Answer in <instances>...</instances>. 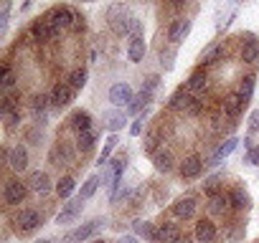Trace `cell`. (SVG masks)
Returning <instances> with one entry per match:
<instances>
[{
    "mask_svg": "<svg viewBox=\"0 0 259 243\" xmlns=\"http://www.w3.org/2000/svg\"><path fill=\"white\" fill-rule=\"evenodd\" d=\"M87 79H89V71H87V69H74L66 81H69V86H71L74 91H81V89L87 86Z\"/></svg>",
    "mask_w": 259,
    "mask_h": 243,
    "instance_id": "cell-26",
    "label": "cell"
},
{
    "mask_svg": "<svg viewBox=\"0 0 259 243\" xmlns=\"http://www.w3.org/2000/svg\"><path fill=\"white\" fill-rule=\"evenodd\" d=\"M97 188H99V175H89V177L84 180L81 190H79V198H81V200H89V198L97 193Z\"/></svg>",
    "mask_w": 259,
    "mask_h": 243,
    "instance_id": "cell-30",
    "label": "cell"
},
{
    "mask_svg": "<svg viewBox=\"0 0 259 243\" xmlns=\"http://www.w3.org/2000/svg\"><path fill=\"white\" fill-rule=\"evenodd\" d=\"M196 240L198 243H213L216 240V225L211 220H198L196 223Z\"/></svg>",
    "mask_w": 259,
    "mask_h": 243,
    "instance_id": "cell-21",
    "label": "cell"
},
{
    "mask_svg": "<svg viewBox=\"0 0 259 243\" xmlns=\"http://www.w3.org/2000/svg\"><path fill=\"white\" fill-rule=\"evenodd\" d=\"M158 240L160 243H181V228L176 223H160L158 225Z\"/></svg>",
    "mask_w": 259,
    "mask_h": 243,
    "instance_id": "cell-19",
    "label": "cell"
},
{
    "mask_svg": "<svg viewBox=\"0 0 259 243\" xmlns=\"http://www.w3.org/2000/svg\"><path fill=\"white\" fill-rule=\"evenodd\" d=\"M155 147H158V135H148V140H145V150H148V152H155Z\"/></svg>",
    "mask_w": 259,
    "mask_h": 243,
    "instance_id": "cell-44",
    "label": "cell"
},
{
    "mask_svg": "<svg viewBox=\"0 0 259 243\" xmlns=\"http://www.w3.org/2000/svg\"><path fill=\"white\" fill-rule=\"evenodd\" d=\"M117 135H109L107 137V142H104V150H102V155H99V160H97V165L102 167V165H107V160H109V155L114 152V147H117Z\"/></svg>",
    "mask_w": 259,
    "mask_h": 243,
    "instance_id": "cell-34",
    "label": "cell"
},
{
    "mask_svg": "<svg viewBox=\"0 0 259 243\" xmlns=\"http://www.w3.org/2000/svg\"><path fill=\"white\" fill-rule=\"evenodd\" d=\"M249 165H254V167H259V147H251L249 152H246V157H244Z\"/></svg>",
    "mask_w": 259,
    "mask_h": 243,
    "instance_id": "cell-42",
    "label": "cell"
},
{
    "mask_svg": "<svg viewBox=\"0 0 259 243\" xmlns=\"http://www.w3.org/2000/svg\"><path fill=\"white\" fill-rule=\"evenodd\" d=\"M201 172H203V162H201V157L191 155V157H186V160L181 162V177L193 180V177H198Z\"/></svg>",
    "mask_w": 259,
    "mask_h": 243,
    "instance_id": "cell-16",
    "label": "cell"
},
{
    "mask_svg": "<svg viewBox=\"0 0 259 243\" xmlns=\"http://www.w3.org/2000/svg\"><path fill=\"white\" fill-rule=\"evenodd\" d=\"M143 119H145V114L138 116L133 125H130V135H133V137H140V132H143Z\"/></svg>",
    "mask_w": 259,
    "mask_h": 243,
    "instance_id": "cell-41",
    "label": "cell"
},
{
    "mask_svg": "<svg viewBox=\"0 0 259 243\" xmlns=\"http://www.w3.org/2000/svg\"><path fill=\"white\" fill-rule=\"evenodd\" d=\"M119 243H140V240H138L135 235H122V238H119Z\"/></svg>",
    "mask_w": 259,
    "mask_h": 243,
    "instance_id": "cell-47",
    "label": "cell"
},
{
    "mask_svg": "<svg viewBox=\"0 0 259 243\" xmlns=\"http://www.w3.org/2000/svg\"><path fill=\"white\" fill-rule=\"evenodd\" d=\"M191 33V21L188 18H176L168 28V41L170 43H181L186 36Z\"/></svg>",
    "mask_w": 259,
    "mask_h": 243,
    "instance_id": "cell-11",
    "label": "cell"
},
{
    "mask_svg": "<svg viewBox=\"0 0 259 243\" xmlns=\"http://www.w3.org/2000/svg\"><path fill=\"white\" fill-rule=\"evenodd\" d=\"M221 53H224L221 43H211V46L203 51V56H201V64H203V66H208V64H216V61L221 58Z\"/></svg>",
    "mask_w": 259,
    "mask_h": 243,
    "instance_id": "cell-32",
    "label": "cell"
},
{
    "mask_svg": "<svg viewBox=\"0 0 259 243\" xmlns=\"http://www.w3.org/2000/svg\"><path fill=\"white\" fill-rule=\"evenodd\" d=\"M94 243H104V240H94Z\"/></svg>",
    "mask_w": 259,
    "mask_h": 243,
    "instance_id": "cell-50",
    "label": "cell"
},
{
    "mask_svg": "<svg viewBox=\"0 0 259 243\" xmlns=\"http://www.w3.org/2000/svg\"><path fill=\"white\" fill-rule=\"evenodd\" d=\"M133 225H135V233H138V235H143V238H148V240H158V228H155L153 223H148V220H135Z\"/></svg>",
    "mask_w": 259,
    "mask_h": 243,
    "instance_id": "cell-27",
    "label": "cell"
},
{
    "mask_svg": "<svg viewBox=\"0 0 259 243\" xmlns=\"http://www.w3.org/2000/svg\"><path fill=\"white\" fill-rule=\"evenodd\" d=\"M74 188H76V183H74V177H61L59 183H56V195L59 198H69L71 193H74Z\"/></svg>",
    "mask_w": 259,
    "mask_h": 243,
    "instance_id": "cell-35",
    "label": "cell"
},
{
    "mask_svg": "<svg viewBox=\"0 0 259 243\" xmlns=\"http://www.w3.org/2000/svg\"><path fill=\"white\" fill-rule=\"evenodd\" d=\"M109 101L112 106H130L135 101V94H133V86H130L127 81H119L109 89Z\"/></svg>",
    "mask_w": 259,
    "mask_h": 243,
    "instance_id": "cell-4",
    "label": "cell"
},
{
    "mask_svg": "<svg viewBox=\"0 0 259 243\" xmlns=\"http://www.w3.org/2000/svg\"><path fill=\"white\" fill-rule=\"evenodd\" d=\"M244 106H246V99H244L241 94H229V96L224 99V114L231 116V119H236V116L244 111Z\"/></svg>",
    "mask_w": 259,
    "mask_h": 243,
    "instance_id": "cell-15",
    "label": "cell"
},
{
    "mask_svg": "<svg viewBox=\"0 0 259 243\" xmlns=\"http://www.w3.org/2000/svg\"><path fill=\"white\" fill-rule=\"evenodd\" d=\"M229 203H231L234 210H246V208L251 205V198H249V193H244L241 188H234V190L229 193Z\"/></svg>",
    "mask_w": 259,
    "mask_h": 243,
    "instance_id": "cell-22",
    "label": "cell"
},
{
    "mask_svg": "<svg viewBox=\"0 0 259 243\" xmlns=\"http://www.w3.org/2000/svg\"><path fill=\"white\" fill-rule=\"evenodd\" d=\"M173 58H176V51H165V53H160V64H163L165 71L173 69Z\"/></svg>",
    "mask_w": 259,
    "mask_h": 243,
    "instance_id": "cell-40",
    "label": "cell"
},
{
    "mask_svg": "<svg viewBox=\"0 0 259 243\" xmlns=\"http://www.w3.org/2000/svg\"><path fill=\"white\" fill-rule=\"evenodd\" d=\"M0 84H3V89H13V84H16V76H13L8 64L3 66V81H0Z\"/></svg>",
    "mask_w": 259,
    "mask_h": 243,
    "instance_id": "cell-38",
    "label": "cell"
},
{
    "mask_svg": "<svg viewBox=\"0 0 259 243\" xmlns=\"http://www.w3.org/2000/svg\"><path fill=\"white\" fill-rule=\"evenodd\" d=\"M183 243H186V240H183Z\"/></svg>",
    "mask_w": 259,
    "mask_h": 243,
    "instance_id": "cell-51",
    "label": "cell"
},
{
    "mask_svg": "<svg viewBox=\"0 0 259 243\" xmlns=\"http://www.w3.org/2000/svg\"><path fill=\"white\" fill-rule=\"evenodd\" d=\"M176 3H186V0H176Z\"/></svg>",
    "mask_w": 259,
    "mask_h": 243,
    "instance_id": "cell-49",
    "label": "cell"
},
{
    "mask_svg": "<svg viewBox=\"0 0 259 243\" xmlns=\"http://www.w3.org/2000/svg\"><path fill=\"white\" fill-rule=\"evenodd\" d=\"M94 142H97V135H94L92 130H87V132H81V135L76 137V150H79V152H89V150L94 147Z\"/></svg>",
    "mask_w": 259,
    "mask_h": 243,
    "instance_id": "cell-33",
    "label": "cell"
},
{
    "mask_svg": "<svg viewBox=\"0 0 259 243\" xmlns=\"http://www.w3.org/2000/svg\"><path fill=\"white\" fill-rule=\"evenodd\" d=\"M49 160H51L54 165H69V162H71V150H69V147H64V145H59V147H54V150H51Z\"/></svg>",
    "mask_w": 259,
    "mask_h": 243,
    "instance_id": "cell-28",
    "label": "cell"
},
{
    "mask_svg": "<svg viewBox=\"0 0 259 243\" xmlns=\"http://www.w3.org/2000/svg\"><path fill=\"white\" fill-rule=\"evenodd\" d=\"M8 162H11V167H13L16 172H23V170L28 167V150H26L23 145L11 147V150H8Z\"/></svg>",
    "mask_w": 259,
    "mask_h": 243,
    "instance_id": "cell-12",
    "label": "cell"
},
{
    "mask_svg": "<svg viewBox=\"0 0 259 243\" xmlns=\"http://www.w3.org/2000/svg\"><path fill=\"white\" fill-rule=\"evenodd\" d=\"M26 193H28V185H26V183H21V180H8V183H6V190H3V200H6V205L16 208V205H21V203L26 200Z\"/></svg>",
    "mask_w": 259,
    "mask_h": 243,
    "instance_id": "cell-3",
    "label": "cell"
},
{
    "mask_svg": "<svg viewBox=\"0 0 259 243\" xmlns=\"http://www.w3.org/2000/svg\"><path fill=\"white\" fill-rule=\"evenodd\" d=\"M74 101V89L69 86V81H59L51 91V104L54 106H69Z\"/></svg>",
    "mask_w": 259,
    "mask_h": 243,
    "instance_id": "cell-10",
    "label": "cell"
},
{
    "mask_svg": "<svg viewBox=\"0 0 259 243\" xmlns=\"http://www.w3.org/2000/svg\"><path fill=\"white\" fill-rule=\"evenodd\" d=\"M18 122H21V111L16 109V111H11V114H8V125H11V127H16Z\"/></svg>",
    "mask_w": 259,
    "mask_h": 243,
    "instance_id": "cell-46",
    "label": "cell"
},
{
    "mask_svg": "<svg viewBox=\"0 0 259 243\" xmlns=\"http://www.w3.org/2000/svg\"><path fill=\"white\" fill-rule=\"evenodd\" d=\"M28 188H31L33 193H38V195H46V193L51 190V177H49L46 172L36 170V172H31V177H28Z\"/></svg>",
    "mask_w": 259,
    "mask_h": 243,
    "instance_id": "cell-18",
    "label": "cell"
},
{
    "mask_svg": "<svg viewBox=\"0 0 259 243\" xmlns=\"http://www.w3.org/2000/svg\"><path fill=\"white\" fill-rule=\"evenodd\" d=\"M170 109L186 111V114H198V111H201V101H198L188 89H178V91L170 96Z\"/></svg>",
    "mask_w": 259,
    "mask_h": 243,
    "instance_id": "cell-2",
    "label": "cell"
},
{
    "mask_svg": "<svg viewBox=\"0 0 259 243\" xmlns=\"http://www.w3.org/2000/svg\"><path fill=\"white\" fill-rule=\"evenodd\" d=\"M206 84H208L206 74H203V71H196V74H191V79L186 81V89L193 94V91H203V89H206Z\"/></svg>",
    "mask_w": 259,
    "mask_h": 243,
    "instance_id": "cell-29",
    "label": "cell"
},
{
    "mask_svg": "<svg viewBox=\"0 0 259 243\" xmlns=\"http://www.w3.org/2000/svg\"><path fill=\"white\" fill-rule=\"evenodd\" d=\"M107 21H109V26H112L117 33L127 36L130 31H133V21H135V16L130 13V8H127V6L114 3V6L107 11Z\"/></svg>",
    "mask_w": 259,
    "mask_h": 243,
    "instance_id": "cell-1",
    "label": "cell"
},
{
    "mask_svg": "<svg viewBox=\"0 0 259 243\" xmlns=\"http://www.w3.org/2000/svg\"><path fill=\"white\" fill-rule=\"evenodd\" d=\"M81 208H84V200L76 195L74 200H69V203H64V208L59 210V215H56V223L59 225H66V223H74L76 218H79V213H81Z\"/></svg>",
    "mask_w": 259,
    "mask_h": 243,
    "instance_id": "cell-7",
    "label": "cell"
},
{
    "mask_svg": "<svg viewBox=\"0 0 259 243\" xmlns=\"http://www.w3.org/2000/svg\"><path fill=\"white\" fill-rule=\"evenodd\" d=\"M41 225V215H38V210H33V208H23L18 215H16V228L21 230V233H31V230H36Z\"/></svg>",
    "mask_w": 259,
    "mask_h": 243,
    "instance_id": "cell-5",
    "label": "cell"
},
{
    "mask_svg": "<svg viewBox=\"0 0 259 243\" xmlns=\"http://www.w3.org/2000/svg\"><path fill=\"white\" fill-rule=\"evenodd\" d=\"M249 130H251V132H259V109H254V111L249 114Z\"/></svg>",
    "mask_w": 259,
    "mask_h": 243,
    "instance_id": "cell-43",
    "label": "cell"
},
{
    "mask_svg": "<svg viewBox=\"0 0 259 243\" xmlns=\"http://www.w3.org/2000/svg\"><path fill=\"white\" fill-rule=\"evenodd\" d=\"M150 99H153V91H148V89H143V91H140V94L135 96V101H133V104H130L127 109H130V111H133V114H135V111H140L143 106H148V104H150Z\"/></svg>",
    "mask_w": 259,
    "mask_h": 243,
    "instance_id": "cell-36",
    "label": "cell"
},
{
    "mask_svg": "<svg viewBox=\"0 0 259 243\" xmlns=\"http://www.w3.org/2000/svg\"><path fill=\"white\" fill-rule=\"evenodd\" d=\"M124 122H127V116H124L122 111H107V114H104V127H107L112 135L124 127Z\"/></svg>",
    "mask_w": 259,
    "mask_h": 243,
    "instance_id": "cell-24",
    "label": "cell"
},
{
    "mask_svg": "<svg viewBox=\"0 0 259 243\" xmlns=\"http://www.w3.org/2000/svg\"><path fill=\"white\" fill-rule=\"evenodd\" d=\"M226 205H231V203H229V198H226L224 193H219V195H213V198L208 200V210H211V213H224Z\"/></svg>",
    "mask_w": 259,
    "mask_h": 243,
    "instance_id": "cell-37",
    "label": "cell"
},
{
    "mask_svg": "<svg viewBox=\"0 0 259 243\" xmlns=\"http://www.w3.org/2000/svg\"><path fill=\"white\" fill-rule=\"evenodd\" d=\"M31 33H33V38L36 41H51L54 36H59V28L51 23V21H36L33 23V28H31Z\"/></svg>",
    "mask_w": 259,
    "mask_h": 243,
    "instance_id": "cell-13",
    "label": "cell"
},
{
    "mask_svg": "<svg viewBox=\"0 0 259 243\" xmlns=\"http://www.w3.org/2000/svg\"><path fill=\"white\" fill-rule=\"evenodd\" d=\"M49 104H51V94L46 96V94H38L36 99H33V111H36V116H38V125H44V111L49 109Z\"/></svg>",
    "mask_w": 259,
    "mask_h": 243,
    "instance_id": "cell-31",
    "label": "cell"
},
{
    "mask_svg": "<svg viewBox=\"0 0 259 243\" xmlns=\"http://www.w3.org/2000/svg\"><path fill=\"white\" fill-rule=\"evenodd\" d=\"M148 53V46H145V38L143 36H133V41H130V48H127V58L133 64H143Z\"/></svg>",
    "mask_w": 259,
    "mask_h": 243,
    "instance_id": "cell-17",
    "label": "cell"
},
{
    "mask_svg": "<svg viewBox=\"0 0 259 243\" xmlns=\"http://www.w3.org/2000/svg\"><path fill=\"white\" fill-rule=\"evenodd\" d=\"M196 210H198V203L193 198H181L173 203V215L178 220H193L196 218Z\"/></svg>",
    "mask_w": 259,
    "mask_h": 243,
    "instance_id": "cell-9",
    "label": "cell"
},
{
    "mask_svg": "<svg viewBox=\"0 0 259 243\" xmlns=\"http://www.w3.org/2000/svg\"><path fill=\"white\" fill-rule=\"evenodd\" d=\"M256 58H259V41H254V38L244 41V46H241V61L244 64H254Z\"/></svg>",
    "mask_w": 259,
    "mask_h": 243,
    "instance_id": "cell-25",
    "label": "cell"
},
{
    "mask_svg": "<svg viewBox=\"0 0 259 243\" xmlns=\"http://www.w3.org/2000/svg\"><path fill=\"white\" fill-rule=\"evenodd\" d=\"M236 145H239V140H236V137H229V140H226V142H224V145H221L216 152H213V157L208 160V165H211V167L221 165V162H224V160H226V157H229L234 150H236Z\"/></svg>",
    "mask_w": 259,
    "mask_h": 243,
    "instance_id": "cell-20",
    "label": "cell"
},
{
    "mask_svg": "<svg viewBox=\"0 0 259 243\" xmlns=\"http://www.w3.org/2000/svg\"><path fill=\"white\" fill-rule=\"evenodd\" d=\"M153 165H155V170H160V172H170V170H173V155H170L168 150H158V152L153 155Z\"/></svg>",
    "mask_w": 259,
    "mask_h": 243,
    "instance_id": "cell-23",
    "label": "cell"
},
{
    "mask_svg": "<svg viewBox=\"0 0 259 243\" xmlns=\"http://www.w3.org/2000/svg\"><path fill=\"white\" fill-rule=\"evenodd\" d=\"M46 21H51V23L61 31V28H71V26H74V21H76V16L71 13V8L61 6V8H54V11L46 16Z\"/></svg>",
    "mask_w": 259,
    "mask_h": 243,
    "instance_id": "cell-8",
    "label": "cell"
},
{
    "mask_svg": "<svg viewBox=\"0 0 259 243\" xmlns=\"http://www.w3.org/2000/svg\"><path fill=\"white\" fill-rule=\"evenodd\" d=\"M36 243H51V240H36Z\"/></svg>",
    "mask_w": 259,
    "mask_h": 243,
    "instance_id": "cell-48",
    "label": "cell"
},
{
    "mask_svg": "<svg viewBox=\"0 0 259 243\" xmlns=\"http://www.w3.org/2000/svg\"><path fill=\"white\" fill-rule=\"evenodd\" d=\"M104 225V220H89V223H84V225H79L76 230H71L61 243H81V240H87V238H92L99 228Z\"/></svg>",
    "mask_w": 259,
    "mask_h": 243,
    "instance_id": "cell-6",
    "label": "cell"
},
{
    "mask_svg": "<svg viewBox=\"0 0 259 243\" xmlns=\"http://www.w3.org/2000/svg\"><path fill=\"white\" fill-rule=\"evenodd\" d=\"M69 125H71V130H74L76 135H81V132L92 130V114L84 111V109H76V111H71V116H69Z\"/></svg>",
    "mask_w": 259,
    "mask_h": 243,
    "instance_id": "cell-14",
    "label": "cell"
},
{
    "mask_svg": "<svg viewBox=\"0 0 259 243\" xmlns=\"http://www.w3.org/2000/svg\"><path fill=\"white\" fill-rule=\"evenodd\" d=\"M11 111H13V99L11 96H3V114L8 116Z\"/></svg>",
    "mask_w": 259,
    "mask_h": 243,
    "instance_id": "cell-45",
    "label": "cell"
},
{
    "mask_svg": "<svg viewBox=\"0 0 259 243\" xmlns=\"http://www.w3.org/2000/svg\"><path fill=\"white\" fill-rule=\"evenodd\" d=\"M251 91H254V76H246V79L241 81V91H239V94H241V96H244V99L249 101Z\"/></svg>",
    "mask_w": 259,
    "mask_h": 243,
    "instance_id": "cell-39",
    "label": "cell"
}]
</instances>
